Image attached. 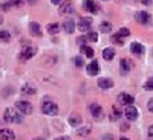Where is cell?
<instances>
[{"label": "cell", "mask_w": 153, "mask_h": 140, "mask_svg": "<svg viewBox=\"0 0 153 140\" xmlns=\"http://www.w3.org/2000/svg\"><path fill=\"white\" fill-rule=\"evenodd\" d=\"M3 119L8 123H20V122H23L22 113L20 111H16L14 108H6L5 113H3Z\"/></svg>", "instance_id": "obj_1"}, {"label": "cell", "mask_w": 153, "mask_h": 140, "mask_svg": "<svg viewBox=\"0 0 153 140\" xmlns=\"http://www.w3.org/2000/svg\"><path fill=\"white\" fill-rule=\"evenodd\" d=\"M42 111L48 116H55V114H58V105L52 100H45L42 104Z\"/></svg>", "instance_id": "obj_2"}, {"label": "cell", "mask_w": 153, "mask_h": 140, "mask_svg": "<svg viewBox=\"0 0 153 140\" xmlns=\"http://www.w3.org/2000/svg\"><path fill=\"white\" fill-rule=\"evenodd\" d=\"M135 20L138 23H141V24H147V26H150V24H153V17L149 14V12L146 11H139L135 14Z\"/></svg>", "instance_id": "obj_3"}, {"label": "cell", "mask_w": 153, "mask_h": 140, "mask_svg": "<svg viewBox=\"0 0 153 140\" xmlns=\"http://www.w3.org/2000/svg\"><path fill=\"white\" fill-rule=\"evenodd\" d=\"M91 26H92V18H89V17H80L78 23H76V28L81 32H89Z\"/></svg>", "instance_id": "obj_4"}, {"label": "cell", "mask_w": 153, "mask_h": 140, "mask_svg": "<svg viewBox=\"0 0 153 140\" xmlns=\"http://www.w3.org/2000/svg\"><path fill=\"white\" fill-rule=\"evenodd\" d=\"M16 108L22 113V114H31L32 113V105L26 100H17L16 102Z\"/></svg>", "instance_id": "obj_5"}, {"label": "cell", "mask_w": 153, "mask_h": 140, "mask_svg": "<svg viewBox=\"0 0 153 140\" xmlns=\"http://www.w3.org/2000/svg\"><path fill=\"white\" fill-rule=\"evenodd\" d=\"M60 15H69L74 12V3L72 2H65V3H60Z\"/></svg>", "instance_id": "obj_6"}, {"label": "cell", "mask_w": 153, "mask_h": 140, "mask_svg": "<svg viewBox=\"0 0 153 140\" xmlns=\"http://www.w3.org/2000/svg\"><path fill=\"white\" fill-rule=\"evenodd\" d=\"M117 100L121 104V105H132L133 102H135V99H133V96H130V95H127V93H120L118 95V97H117Z\"/></svg>", "instance_id": "obj_7"}, {"label": "cell", "mask_w": 153, "mask_h": 140, "mask_svg": "<svg viewBox=\"0 0 153 140\" xmlns=\"http://www.w3.org/2000/svg\"><path fill=\"white\" fill-rule=\"evenodd\" d=\"M83 8H84L87 12H91V14H95V12H98V11H100V6H98V3H95L94 0H84Z\"/></svg>", "instance_id": "obj_8"}, {"label": "cell", "mask_w": 153, "mask_h": 140, "mask_svg": "<svg viewBox=\"0 0 153 140\" xmlns=\"http://www.w3.org/2000/svg\"><path fill=\"white\" fill-rule=\"evenodd\" d=\"M35 55V47H25L23 50H22V54H20V59H23V61H28V59H31L32 56Z\"/></svg>", "instance_id": "obj_9"}, {"label": "cell", "mask_w": 153, "mask_h": 140, "mask_svg": "<svg viewBox=\"0 0 153 140\" xmlns=\"http://www.w3.org/2000/svg\"><path fill=\"white\" fill-rule=\"evenodd\" d=\"M124 114H126L127 120H136V119H138V110H136L133 105H127Z\"/></svg>", "instance_id": "obj_10"}, {"label": "cell", "mask_w": 153, "mask_h": 140, "mask_svg": "<svg viewBox=\"0 0 153 140\" xmlns=\"http://www.w3.org/2000/svg\"><path fill=\"white\" fill-rule=\"evenodd\" d=\"M0 140H16V134L9 128H2L0 130Z\"/></svg>", "instance_id": "obj_11"}, {"label": "cell", "mask_w": 153, "mask_h": 140, "mask_svg": "<svg viewBox=\"0 0 153 140\" xmlns=\"http://www.w3.org/2000/svg\"><path fill=\"white\" fill-rule=\"evenodd\" d=\"M86 70H87V73L91 75V76L98 75V72H100V64H98V61H97V59H94V61L91 62V64H87Z\"/></svg>", "instance_id": "obj_12"}, {"label": "cell", "mask_w": 153, "mask_h": 140, "mask_svg": "<svg viewBox=\"0 0 153 140\" xmlns=\"http://www.w3.org/2000/svg\"><path fill=\"white\" fill-rule=\"evenodd\" d=\"M98 87L101 90H109V88L113 87V81L109 79V78H100L98 79Z\"/></svg>", "instance_id": "obj_13"}, {"label": "cell", "mask_w": 153, "mask_h": 140, "mask_svg": "<svg viewBox=\"0 0 153 140\" xmlns=\"http://www.w3.org/2000/svg\"><path fill=\"white\" fill-rule=\"evenodd\" d=\"M120 69H121V75H127V73H129V70L132 69V61L123 58L120 61Z\"/></svg>", "instance_id": "obj_14"}, {"label": "cell", "mask_w": 153, "mask_h": 140, "mask_svg": "<svg viewBox=\"0 0 153 140\" xmlns=\"http://www.w3.org/2000/svg\"><path fill=\"white\" fill-rule=\"evenodd\" d=\"M81 122H83V119H81L80 114L72 113L71 116H69V123H71L72 126H80V125H81Z\"/></svg>", "instance_id": "obj_15"}, {"label": "cell", "mask_w": 153, "mask_h": 140, "mask_svg": "<svg viewBox=\"0 0 153 140\" xmlns=\"http://www.w3.org/2000/svg\"><path fill=\"white\" fill-rule=\"evenodd\" d=\"M91 114H92L94 117L100 119L101 116H103V108H101L100 105H97V104H92L91 105Z\"/></svg>", "instance_id": "obj_16"}, {"label": "cell", "mask_w": 153, "mask_h": 140, "mask_svg": "<svg viewBox=\"0 0 153 140\" xmlns=\"http://www.w3.org/2000/svg\"><path fill=\"white\" fill-rule=\"evenodd\" d=\"M130 49H132V52L135 54V55H143L144 54V46L141 44V43H132V46H130Z\"/></svg>", "instance_id": "obj_17"}, {"label": "cell", "mask_w": 153, "mask_h": 140, "mask_svg": "<svg viewBox=\"0 0 153 140\" xmlns=\"http://www.w3.org/2000/svg\"><path fill=\"white\" fill-rule=\"evenodd\" d=\"M63 28H65L66 34H72V32L75 31V23H74V20H72V18H68L65 23H63Z\"/></svg>", "instance_id": "obj_18"}, {"label": "cell", "mask_w": 153, "mask_h": 140, "mask_svg": "<svg viewBox=\"0 0 153 140\" xmlns=\"http://www.w3.org/2000/svg\"><path fill=\"white\" fill-rule=\"evenodd\" d=\"M29 31H31V34H32V35H35V37H40V35H42L40 24L35 23V21H32V23L29 24Z\"/></svg>", "instance_id": "obj_19"}, {"label": "cell", "mask_w": 153, "mask_h": 140, "mask_svg": "<svg viewBox=\"0 0 153 140\" xmlns=\"http://www.w3.org/2000/svg\"><path fill=\"white\" fill-rule=\"evenodd\" d=\"M35 92H37L35 87L31 85V84H25V85L22 87V93H25V95H34Z\"/></svg>", "instance_id": "obj_20"}, {"label": "cell", "mask_w": 153, "mask_h": 140, "mask_svg": "<svg viewBox=\"0 0 153 140\" xmlns=\"http://www.w3.org/2000/svg\"><path fill=\"white\" fill-rule=\"evenodd\" d=\"M113 56H115V50H113L112 47H107V49H104V50H103V58H104V59L110 61Z\"/></svg>", "instance_id": "obj_21"}, {"label": "cell", "mask_w": 153, "mask_h": 140, "mask_svg": "<svg viewBox=\"0 0 153 140\" xmlns=\"http://www.w3.org/2000/svg\"><path fill=\"white\" fill-rule=\"evenodd\" d=\"M58 31H60V26H58L57 23H49V24H48V32H49L51 35L58 34Z\"/></svg>", "instance_id": "obj_22"}, {"label": "cell", "mask_w": 153, "mask_h": 140, "mask_svg": "<svg viewBox=\"0 0 153 140\" xmlns=\"http://www.w3.org/2000/svg\"><path fill=\"white\" fill-rule=\"evenodd\" d=\"M81 50L84 52V55L89 56V58H94V55H95L94 49H92V47H89V46H81Z\"/></svg>", "instance_id": "obj_23"}, {"label": "cell", "mask_w": 153, "mask_h": 140, "mask_svg": "<svg viewBox=\"0 0 153 140\" xmlns=\"http://www.w3.org/2000/svg\"><path fill=\"white\" fill-rule=\"evenodd\" d=\"M91 131H92L91 126H81V125H80V128L76 130V134H80V136H87Z\"/></svg>", "instance_id": "obj_24"}, {"label": "cell", "mask_w": 153, "mask_h": 140, "mask_svg": "<svg viewBox=\"0 0 153 140\" xmlns=\"http://www.w3.org/2000/svg\"><path fill=\"white\" fill-rule=\"evenodd\" d=\"M100 28H101V32H103V34H109V32L112 31V24H110L109 21H103Z\"/></svg>", "instance_id": "obj_25"}, {"label": "cell", "mask_w": 153, "mask_h": 140, "mask_svg": "<svg viewBox=\"0 0 153 140\" xmlns=\"http://www.w3.org/2000/svg\"><path fill=\"white\" fill-rule=\"evenodd\" d=\"M110 41L113 43V44H118V46H123V40H121V37L118 35V34H113L112 37H110Z\"/></svg>", "instance_id": "obj_26"}, {"label": "cell", "mask_w": 153, "mask_h": 140, "mask_svg": "<svg viewBox=\"0 0 153 140\" xmlns=\"http://www.w3.org/2000/svg\"><path fill=\"white\" fill-rule=\"evenodd\" d=\"M87 40H89V41H98V34L94 32V31H89V34H87Z\"/></svg>", "instance_id": "obj_27"}, {"label": "cell", "mask_w": 153, "mask_h": 140, "mask_svg": "<svg viewBox=\"0 0 153 140\" xmlns=\"http://www.w3.org/2000/svg\"><path fill=\"white\" fill-rule=\"evenodd\" d=\"M0 40H2V41H9V40H11L9 32H6V31H2V32H0Z\"/></svg>", "instance_id": "obj_28"}, {"label": "cell", "mask_w": 153, "mask_h": 140, "mask_svg": "<svg viewBox=\"0 0 153 140\" xmlns=\"http://www.w3.org/2000/svg\"><path fill=\"white\" fill-rule=\"evenodd\" d=\"M144 88H146L147 92L153 90V78H149V79H147V82L144 84Z\"/></svg>", "instance_id": "obj_29"}, {"label": "cell", "mask_w": 153, "mask_h": 140, "mask_svg": "<svg viewBox=\"0 0 153 140\" xmlns=\"http://www.w3.org/2000/svg\"><path fill=\"white\" fill-rule=\"evenodd\" d=\"M74 62H75L76 67H83V66H84V61H83L81 56H75V58H74Z\"/></svg>", "instance_id": "obj_30"}, {"label": "cell", "mask_w": 153, "mask_h": 140, "mask_svg": "<svg viewBox=\"0 0 153 140\" xmlns=\"http://www.w3.org/2000/svg\"><path fill=\"white\" fill-rule=\"evenodd\" d=\"M118 35H120L121 38H123V37H129V35H130V31L127 29V28H123V29L118 31Z\"/></svg>", "instance_id": "obj_31"}, {"label": "cell", "mask_w": 153, "mask_h": 140, "mask_svg": "<svg viewBox=\"0 0 153 140\" xmlns=\"http://www.w3.org/2000/svg\"><path fill=\"white\" fill-rule=\"evenodd\" d=\"M87 41H89V40H87V37H80L78 40H76V44H78V46H86Z\"/></svg>", "instance_id": "obj_32"}, {"label": "cell", "mask_w": 153, "mask_h": 140, "mask_svg": "<svg viewBox=\"0 0 153 140\" xmlns=\"http://www.w3.org/2000/svg\"><path fill=\"white\" fill-rule=\"evenodd\" d=\"M0 8H2V11H9V8H11V2H2Z\"/></svg>", "instance_id": "obj_33"}, {"label": "cell", "mask_w": 153, "mask_h": 140, "mask_svg": "<svg viewBox=\"0 0 153 140\" xmlns=\"http://www.w3.org/2000/svg\"><path fill=\"white\" fill-rule=\"evenodd\" d=\"M113 117H117V119L121 117V111H120L117 107H113Z\"/></svg>", "instance_id": "obj_34"}, {"label": "cell", "mask_w": 153, "mask_h": 140, "mask_svg": "<svg viewBox=\"0 0 153 140\" xmlns=\"http://www.w3.org/2000/svg\"><path fill=\"white\" fill-rule=\"evenodd\" d=\"M11 5H14V6H22L23 5V0H9Z\"/></svg>", "instance_id": "obj_35"}, {"label": "cell", "mask_w": 153, "mask_h": 140, "mask_svg": "<svg viewBox=\"0 0 153 140\" xmlns=\"http://www.w3.org/2000/svg\"><path fill=\"white\" fill-rule=\"evenodd\" d=\"M147 108H149V111H152V113H153V97H150V99H149V102H147Z\"/></svg>", "instance_id": "obj_36"}, {"label": "cell", "mask_w": 153, "mask_h": 140, "mask_svg": "<svg viewBox=\"0 0 153 140\" xmlns=\"http://www.w3.org/2000/svg\"><path fill=\"white\" fill-rule=\"evenodd\" d=\"M149 136H150V137H153V125H150V126H149Z\"/></svg>", "instance_id": "obj_37"}, {"label": "cell", "mask_w": 153, "mask_h": 140, "mask_svg": "<svg viewBox=\"0 0 153 140\" xmlns=\"http://www.w3.org/2000/svg\"><path fill=\"white\" fill-rule=\"evenodd\" d=\"M141 3H144V5H150L152 3V0H139Z\"/></svg>", "instance_id": "obj_38"}, {"label": "cell", "mask_w": 153, "mask_h": 140, "mask_svg": "<svg viewBox=\"0 0 153 140\" xmlns=\"http://www.w3.org/2000/svg\"><path fill=\"white\" fill-rule=\"evenodd\" d=\"M51 2H52L54 5H60V3H61V0H51Z\"/></svg>", "instance_id": "obj_39"}, {"label": "cell", "mask_w": 153, "mask_h": 140, "mask_svg": "<svg viewBox=\"0 0 153 140\" xmlns=\"http://www.w3.org/2000/svg\"><path fill=\"white\" fill-rule=\"evenodd\" d=\"M55 140H71L69 137H58V139H55Z\"/></svg>", "instance_id": "obj_40"}, {"label": "cell", "mask_w": 153, "mask_h": 140, "mask_svg": "<svg viewBox=\"0 0 153 140\" xmlns=\"http://www.w3.org/2000/svg\"><path fill=\"white\" fill-rule=\"evenodd\" d=\"M104 140H112V136H110V134H107V136H104Z\"/></svg>", "instance_id": "obj_41"}, {"label": "cell", "mask_w": 153, "mask_h": 140, "mask_svg": "<svg viewBox=\"0 0 153 140\" xmlns=\"http://www.w3.org/2000/svg\"><path fill=\"white\" fill-rule=\"evenodd\" d=\"M34 140H46V139H43V137H35Z\"/></svg>", "instance_id": "obj_42"}, {"label": "cell", "mask_w": 153, "mask_h": 140, "mask_svg": "<svg viewBox=\"0 0 153 140\" xmlns=\"http://www.w3.org/2000/svg\"><path fill=\"white\" fill-rule=\"evenodd\" d=\"M2 23H3V17H2V15H0V24H2Z\"/></svg>", "instance_id": "obj_43"}, {"label": "cell", "mask_w": 153, "mask_h": 140, "mask_svg": "<svg viewBox=\"0 0 153 140\" xmlns=\"http://www.w3.org/2000/svg\"><path fill=\"white\" fill-rule=\"evenodd\" d=\"M121 140H129V139H126V137H121Z\"/></svg>", "instance_id": "obj_44"}, {"label": "cell", "mask_w": 153, "mask_h": 140, "mask_svg": "<svg viewBox=\"0 0 153 140\" xmlns=\"http://www.w3.org/2000/svg\"><path fill=\"white\" fill-rule=\"evenodd\" d=\"M0 125H2V123H0ZM0 130H2V126H0Z\"/></svg>", "instance_id": "obj_45"}]
</instances>
